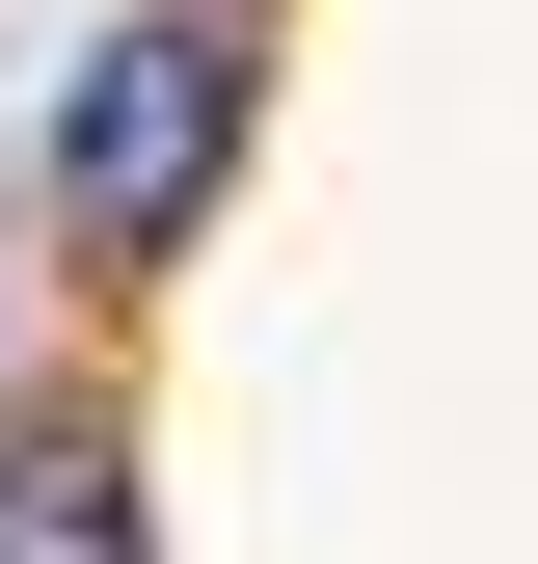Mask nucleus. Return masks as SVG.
<instances>
[{
    "mask_svg": "<svg viewBox=\"0 0 538 564\" xmlns=\"http://www.w3.org/2000/svg\"><path fill=\"white\" fill-rule=\"evenodd\" d=\"M216 134H243V28H216V0H162V28H108V54H82V134H54V188H82V242H108V269H162L189 216H216Z\"/></svg>",
    "mask_w": 538,
    "mask_h": 564,
    "instance_id": "f257e3e1",
    "label": "nucleus"
},
{
    "mask_svg": "<svg viewBox=\"0 0 538 564\" xmlns=\"http://www.w3.org/2000/svg\"><path fill=\"white\" fill-rule=\"evenodd\" d=\"M0 564H162V538H134V457L82 431V403L0 431Z\"/></svg>",
    "mask_w": 538,
    "mask_h": 564,
    "instance_id": "f03ea898",
    "label": "nucleus"
}]
</instances>
